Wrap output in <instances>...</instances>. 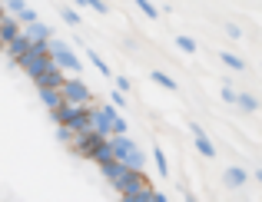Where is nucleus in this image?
Listing matches in <instances>:
<instances>
[{
  "label": "nucleus",
  "mask_w": 262,
  "mask_h": 202,
  "mask_svg": "<svg viewBox=\"0 0 262 202\" xmlns=\"http://www.w3.org/2000/svg\"><path fill=\"white\" fill-rule=\"evenodd\" d=\"M96 103H86V106H73V103H60L57 109H50V116L57 120V126H67L73 133H83L90 129V116H93Z\"/></svg>",
  "instance_id": "nucleus-1"
},
{
  "label": "nucleus",
  "mask_w": 262,
  "mask_h": 202,
  "mask_svg": "<svg viewBox=\"0 0 262 202\" xmlns=\"http://www.w3.org/2000/svg\"><path fill=\"white\" fill-rule=\"evenodd\" d=\"M106 143H110V156H113L116 163H123L126 169H143V166H146V156H143V149L129 139V133L126 136H110Z\"/></svg>",
  "instance_id": "nucleus-2"
},
{
  "label": "nucleus",
  "mask_w": 262,
  "mask_h": 202,
  "mask_svg": "<svg viewBox=\"0 0 262 202\" xmlns=\"http://www.w3.org/2000/svg\"><path fill=\"white\" fill-rule=\"evenodd\" d=\"M70 149L77 152V156H83V159H93V163H100V159H106V156H110V143H106V136L93 133V129H83V133L73 136Z\"/></svg>",
  "instance_id": "nucleus-3"
},
{
  "label": "nucleus",
  "mask_w": 262,
  "mask_h": 202,
  "mask_svg": "<svg viewBox=\"0 0 262 202\" xmlns=\"http://www.w3.org/2000/svg\"><path fill=\"white\" fill-rule=\"evenodd\" d=\"M47 53H50V60L57 63L63 73H77L80 76V70H83V63H80V57L73 53V47L67 43V40H57V37H50L47 40Z\"/></svg>",
  "instance_id": "nucleus-4"
},
{
  "label": "nucleus",
  "mask_w": 262,
  "mask_h": 202,
  "mask_svg": "<svg viewBox=\"0 0 262 202\" xmlns=\"http://www.w3.org/2000/svg\"><path fill=\"white\" fill-rule=\"evenodd\" d=\"M60 100H63V103H73V106L96 103L93 93H90V86L80 80V76H63V83H60Z\"/></svg>",
  "instance_id": "nucleus-5"
},
{
  "label": "nucleus",
  "mask_w": 262,
  "mask_h": 202,
  "mask_svg": "<svg viewBox=\"0 0 262 202\" xmlns=\"http://www.w3.org/2000/svg\"><path fill=\"white\" fill-rule=\"evenodd\" d=\"M143 186H149V179H146V172L143 169H123L120 176L113 179V189L120 192H133V189H143Z\"/></svg>",
  "instance_id": "nucleus-6"
},
{
  "label": "nucleus",
  "mask_w": 262,
  "mask_h": 202,
  "mask_svg": "<svg viewBox=\"0 0 262 202\" xmlns=\"http://www.w3.org/2000/svg\"><path fill=\"white\" fill-rule=\"evenodd\" d=\"M20 33H24L27 40H33V43H47V40L53 37V30L47 24H40V20H33V24H24L20 27Z\"/></svg>",
  "instance_id": "nucleus-7"
},
{
  "label": "nucleus",
  "mask_w": 262,
  "mask_h": 202,
  "mask_svg": "<svg viewBox=\"0 0 262 202\" xmlns=\"http://www.w3.org/2000/svg\"><path fill=\"white\" fill-rule=\"evenodd\" d=\"M63 76H67V73H63L60 66H50V70H43V73H40L33 83H37V89H60Z\"/></svg>",
  "instance_id": "nucleus-8"
},
{
  "label": "nucleus",
  "mask_w": 262,
  "mask_h": 202,
  "mask_svg": "<svg viewBox=\"0 0 262 202\" xmlns=\"http://www.w3.org/2000/svg\"><path fill=\"white\" fill-rule=\"evenodd\" d=\"M189 133H192V139H196V149L203 152V156H209V159L216 156V146L209 143V136H206V129L199 126V123H189Z\"/></svg>",
  "instance_id": "nucleus-9"
},
{
  "label": "nucleus",
  "mask_w": 262,
  "mask_h": 202,
  "mask_svg": "<svg viewBox=\"0 0 262 202\" xmlns=\"http://www.w3.org/2000/svg\"><path fill=\"white\" fill-rule=\"evenodd\" d=\"M17 33H20V24L10 17V13H7V17L0 20V47H7L13 37H17Z\"/></svg>",
  "instance_id": "nucleus-10"
},
{
  "label": "nucleus",
  "mask_w": 262,
  "mask_h": 202,
  "mask_svg": "<svg viewBox=\"0 0 262 202\" xmlns=\"http://www.w3.org/2000/svg\"><path fill=\"white\" fill-rule=\"evenodd\" d=\"M4 50H7V57H10V60H17L20 53H27V50H30V40H27L24 33H17V37H13L10 43L4 47Z\"/></svg>",
  "instance_id": "nucleus-11"
},
{
  "label": "nucleus",
  "mask_w": 262,
  "mask_h": 202,
  "mask_svg": "<svg viewBox=\"0 0 262 202\" xmlns=\"http://www.w3.org/2000/svg\"><path fill=\"white\" fill-rule=\"evenodd\" d=\"M246 179H249V172H246L243 166H229V169H226V186H232V189L246 186Z\"/></svg>",
  "instance_id": "nucleus-12"
},
{
  "label": "nucleus",
  "mask_w": 262,
  "mask_h": 202,
  "mask_svg": "<svg viewBox=\"0 0 262 202\" xmlns=\"http://www.w3.org/2000/svg\"><path fill=\"white\" fill-rule=\"evenodd\" d=\"M123 202H153V186H143V189L123 192Z\"/></svg>",
  "instance_id": "nucleus-13"
},
{
  "label": "nucleus",
  "mask_w": 262,
  "mask_h": 202,
  "mask_svg": "<svg viewBox=\"0 0 262 202\" xmlns=\"http://www.w3.org/2000/svg\"><path fill=\"white\" fill-rule=\"evenodd\" d=\"M86 60H90V63H93L96 70H100V73L106 76V80H113V70H110L106 63H103V57H100V53H96V50H86Z\"/></svg>",
  "instance_id": "nucleus-14"
},
{
  "label": "nucleus",
  "mask_w": 262,
  "mask_h": 202,
  "mask_svg": "<svg viewBox=\"0 0 262 202\" xmlns=\"http://www.w3.org/2000/svg\"><path fill=\"white\" fill-rule=\"evenodd\" d=\"M40 100H43L47 109H57L60 103H63V100H60V89H40Z\"/></svg>",
  "instance_id": "nucleus-15"
},
{
  "label": "nucleus",
  "mask_w": 262,
  "mask_h": 202,
  "mask_svg": "<svg viewBox=\"0 0 262 202\" xmlns=\"http://www.w3.org/2000/svg\"><path fill=\"white\" fill-rule=\"evenodd\" d=\"M153 80L160 83V86H166L169 93H176V89H179V83H176V80H173L169 73H163V70H153Z\"/></svg>",
  "instance_id": "nucleus-16"
},
{
  "label": "nucleus",
  "mask_w": 262,
  "mask_h": 202,
  "mask_svg": "<svg viewBox=\"0 0 262 202\" xmlns=\"http://www.w3.org/2000/svg\"><path fill=\"white\" fill-rule=\"evenodd\" d=\"M153 159H156V172H160V176H169V159H166V152H163L160 146L153 149Z\"/></svg>",
  "instance_id": "nucleus-17"
},
{
  "label": "nucleus",
  "mask_w": 262,
  "mask_h": 202,
  "mask_svg": "<svg viewBox=\"0 0 262 202\" xmlns=\"http://www.w3.org/2000/svg\"><path fill=\"white\" fill-rule=\"evenodd\" d=\"M236 103L246 109V113H256V109H259V100H256V96H249V93H236Z\"/></svg>",
  "instance_id": "nucleus-18"
},
{
  "label": "nucleus",
  "mask_w": 262,
  "mask_h": 202,
  "mask_svg": "<svg viewBox=\"0 0 262 202\" xmlns=\"http://www.w3.org/2000/svg\"><path fill=\"white\" fill-rule=\"evenodd\" d=\"M219 60H223V63L229 66V70H243V66H246V63H243V57H236V53H229V50L219 53Z\"/></svg>",
  "instance_id": "nucleus-19"
},
{
  "label": "nucleus",
  "mask_w": 262,
  "mask_h": 202,
  "mask_svg": "<svg viewBox=\"0 0 262 202\" xmlns=\"http://www.w3.org/2000/svg\"><path fill=\"white\" fill-rule=\"evenodd\" d=\"M176 47H179L183 53H196V50H199V47H196V40H192V37H176Z\"/></svg>",
  "instance_id": "nucleus-20"
},
{
  "label": "nucleus",
  "mask_w": 262,
  "mask_h": 202,
  "mask_svg": "<svg viewBox=\"0 0 262 202\" xmlns=\"http://www.w3.org/2000/svg\"><path fill=\"white\" fill-rule=\"evenodd\" d=\"M136 7H140L143 13H146V17H160V10H156V4H149V0H133Z\"/></svg>",
  "instance_id": "nucleus-21"
},
{
  "label": "nucleus",
  "mask_w": 262,
  "mask_h": 202,
  "mask_svg": "<svg viewBox=\"0 0 262 202\" xmlns=\"http://www.w3.org/2000/svg\"><path fill=\"white\" fill-rule=\"evenodd\" d=\"M110 103H113L116 109H126V96H123L120 89H113V96H110Z\"/></svg>",
  "instance_id": "nucleus-22"
},
{
  "label": "nucleus",
  "mask_w": 262,
  "mask_h": 202,
  "mask_svg": "<svg viewBox=\"0 0 262 202\" xmlns=\"http://www.w3.org/2000/svg\"><path fill=\"white\" fill-rule=\"evenodd\" d=\"M60 13H63V20H67V24L80 27V13H77V10H60Z\"/></svg>",
  "instance_id": "nucleus-23"
},
{
  "label": "nucleus",
  "mask_w": 262,
  "mask_h": 202,
  "mask_svg": "<svg viewBox=\"0 0 262 202\" xmlns=\"http://www.w3.org/2000/svg\"><path fill=\"white\" fill-rule=\"evenodd\" d=\"M86 7H90V10H96V13H106V10H110L103 0H86Z\"/></svg>",
  "instance_id": "nucleus-24"
},
{
  "label": "nucleus",
  "mask_w": 262,
  "mask_h": 202,
  "mask_svg": "<svg viewBox=\"0 0 262 202\" xmlns=\"http://www.w3.org/2000/svg\"><path fill=\"white\" fill-rule=\"evenodd\" d=\"M113 83H116V89H120V93H126V89H129V80H126V76H113Z\"/></svg>",
  "instance_id": "nucleus-25"
},
{
  "label": "nucleus",
  "mask_w": 262,
  "mask_h": 202,
  "mask_svg": "<svg viewBox=\"0 0 262 202\" xmlns=\"http://www.w3.org/2000/svg\"><path fill=\"white\" fill-rule=\"evenodd\" d=\"M226 33H229V37H232V40H239V37H243V30H239V27H236V24H229V27H226Z\"/></svg>",
  "instance_id": "nucleus-26"
},
{
  "label": "nucleus",
  "mask_w": 262,
  "mask_h": 202,
  "mask_svg": "<svg viewBox=\"0 0 262 202\" xmlns=\"http://www.w3.org/2000/svg\"><path fill=\"white\" fill-rule=\"evenodd\" d=\"M223 100H226V103H236V89L226 86V89H223Z\"/></svg>",
  "instance_id": "nucleus-27"
},
{
  "label": "nucleus",
  "mask_w": 262,
  "mask_h": 202,
  "mask_svg": "<svg viewBox=\"0 0 262 202\" xmlns=\"http://www.w3.org/2000/svg\"><path fill=\"white\" fill-rule=\"evenodd\" d=\"M153 202H166V196H163V192H156V189H153Z\"/></svg>",
  "instance_id": "nucleus-28"
},
{
  "label": "nucleus",
  "mask_w": 262,
  "mask_h": 202,
  "mask_svg": "<svg viewBox=\"0 0 262 202\" xmlns=\"http://www.w3.org/2000/svg\"><path fill=\"white\" fill-rule=\"evenodd\" d=\"M7 17V10H4V4H0V20H4Z\"/></svg>",
  "instance_id": "nucleus-29"
},
{
  "label": "nucleus",
  "mask_w": 262,
  "mask_h": 202,
  "mask_svg": "<svg viewBox=\"0 0 262 202\" xmlns=\"http://www.w3.org/2000/svg\"><path fill=\"white\" fill-rule=\"evenodd\" d=\"M73 4H77V7H86V0H73Z\"/></svg>",
  "instance_id": "nucleus-30"
},
{
  "label": "nucleus",
  "mask_w": 262,
  "mask_h": 202,
  "mask_svg": "<svg viewBox=\"0 0 262 202\" xmlns=\"http://www.w3.org/2000/svg\"><path fill=\"white\" fill-rule=\"evenodd\" d=\"M186 202H196V196H186Z\"/></svg>",
  "instance_id": "nucleus-31"
},
{
  "label": "nucleus",
  "mask_w": 262,
  "mask_h": 202,
  "mask_svg": "<svg viewBox=\"0 0 262 202\" xmlns=\"http://www.w3.org/2000/svg\"><path fill=\"white\" fill-rule=\"evenodd\" d=\"M0 4H4V0H0Z\"/></svg>",
  "instance_id": "nucleus-32"
}]
</instances>
